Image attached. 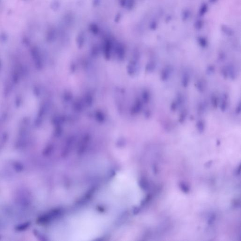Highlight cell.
<instances>
[{"label": "cell", "mask_w": 241, "mask_h": 241, "mask_svg": "<svg viewBox=\"0 0 241 241\" xmlns=\"http://www.w3.org/2000/svg\"><path fill=\"white\" fill-rule=\"evenodd\" d=\"M172 68L170 66H167L162 69L161 75V80L165 81L169 79L172 73Z\"/></svg>", "instance_id": "1"}, {"label": "cell", "mask_w": 241, "mask_h": 241, "mask_svg": "<svg viewBox=\"0 0 241 241\" xmlns=\"http://www.w3.org/2000/svg\"><path fill=\"white\" fill-rule=\"evenodd\" d=\"M222 97V99L220 103V108L222 111L225 112L228 105V96L227 94H224Z\"/></svg>", "instance_id": "2"}, {"label": "cell", "mask_w": 241, "mask_h": 241, "mask_svg": "<svg viewBox=\"0 0 241 241\" xmlns=\"http://www.w3.org/2000/svg\"><path fill=\"white\" fill-rule=\"evenodd\" d=\"M207 83L204 79H200L197 82L195 87L199 92H203L206 89Z\"/></svg>", "instance_id": "3"}, {"label": "cell", "mask_w": 241, "mask_h": 241, "mask_svg": "<svg viewBox=\"0 0 241 241\" xmlns=\"http://www.w3.org/2000/svg\"><path fill=\"white\" fill-rule=\"evenodd\" d=\"M189 75L187 72L184 73L182 78V84L184 87H187L189 83Z\"/></svg>", "instance_id": "4"}, {"label": "cell", "mask_w": 241, "mask_h": 241, "mask_svg": "<svg viewBox=\"0 0 241 241\" xmlns=\"http://www.w3.org/2000/svg\"><path fill=\"white\" fill-rule=\"evenodd\" d=\"M197 129L198 131H199V133H201L204 132L205 128V122H204L203 120H199L198 122H197V125H196Z\"/></svg>", "instance_id": "5"}, {"label": "cell", "mask_w": 241, "mask_h": 241, "mask_svg": "<svg viewBox=\"0 0 241 241\" xmlns=\"http://www.w3.org/2000/svg\"><path fill=\"white\" fill-rule=\"evenodd\" d=\"M156 62L155 61L153 60L148 63L147 66V70L148 72H152L155 70L156 68Z\"/></svg>", "instance_id": "6"}, {"label": "cell", "mask_w": 241, "mask_h": 241, "mask_svg": "<svg viewBox=\"0 0 241 241\" xmlns=\"http://www.w3.org/2000/svg\"><path fill=\"white\" fill-rule=\"evenodd\" d=\"M206 107L207 105L204 102H201L199 104V105L198 107V113L199 114L201 115L204 114V113L205 112L206 109Z\"/></svg>", "instance_id": "7"}, {"label": "cell", "mask_w": 241, "mask_h": 241, "mask_svg": "<svg viewBox=\"0 0 241 241\" xmlns=\"http://www.w3.org/2000/svg\"><path fill=\"white\" fill-rule=\"evenodd\" d=\"M187 110H183L181 113H180L179 117V122L180 123H183L185 122V120L187 117Z\"/></svg>", "instance_id": "8"}, {"label": "cell", "mask_w": 241, "mask_h": 241, "mask_svg": "<svg viewBox=\"0 0 241 241\" xmlns=\"http://www.w3.org/2000/svg\"><path fill=\"white\" fill-rule=\"evenodd\" d=\"M180 187L183 192L185 193H188L189 192L190 188L185 183L182 182L180 183Z\"/></svg>", "instance_id": "9"}, {"label": "cell", "mask_w": 241, "mask_h": 241, "mask_svg": "<svg viewBox=\"0 0 241 241\" xmlns=\"http://www.w3.org/2000/svg\"><path fill=\"white\" fill-rule=\"evenodd\" d=\"M218 98L216 96V95H213L212 96L211 98V104L212 105V106L214 108H217L218 105Z\"/></svg>", "instance_id": "10"}, {"label": "cell", "mask_w": 241, "mask_h": 241, "mask_svg": "<svg viewBox=\"0 0 241 241\" xmlns=\"http://www.w3.org/2000/svg\"><path fill=\"white\" fill-rule=\"evenodd\" d=\"M143 98H144V100L145 101V103H148L149 100L150 98V94L149 92L148 91H145L143 95Z\"/></svg>", "instance_id": "11"}, {"label": "cell", "mask_w": 241, "mask_h": 241, "mask_svg": "<svg viewBox=\"0 0 241 241\" xmlns=\"http://www.w3.org/2000/svg\"><path fill=\"white\" fill-rule=\"evenodd\" d=\"M214 70H215V68H214L213 66H209L207 69V73L208 75H211V74H213L214 73Z\"/></svg>", "instance_id": "12"}, {"label": "cell", "mask_w": 241, "mask_h": 241, "mask_svg": "<svg viewBox=\"0 0 241 241\" xmlns=\"http://www.w3.org/2000/svg\"><path fill=\"white\" fill-rule=\"evenodd\" d=\"M216 216L215 214H212L210 216L208 220V224L209 225H211L214 223L215 220Z\"/></svg>", "instance_id": "13"}, {"label": "cell", "mask_w": 241, "mask_h": 241, "mask_svg": "<svg viewBox=\"0 0 241 241\" xmlns=\"http://www.w3.org/2000/svg\"><path fill=\"white\" fill-rule=\"evenodd\" d=\"M241 103H240L238 104V105H237V108H236V113H237V114H240L241 110Z\"/></svg>", "instance_id": "14"}, {"label": "cell", "mask_w": 241, "mask_h": 241, "mask_svg": "<svg viewBox=\"0 0 241 241\" xmlns=\"http://www.w3.org/2000/svg\"><path fill=\"white\" fill-rule=\"evenodd\" d=\"M240 169H241V165H240V164L239 167H238V168L237 169V172H236L237 175H240V171H241V170H240Z\"/></svg>", "instance_id": "15"}, {"label": "cell", "mask_w": 241, "mask_h": 241, "mask_svg": "<svg viewBox=\"0 0 241 241\" xmlns=\"http://www.w3.org/2000/svg\"><path fill=\"white\" fill-rule=\"evenodd\" d=\"M212 161H209V162H207V166H211V164H212Z\"/></svg>", "instance_id": "16"}]
</instances>
